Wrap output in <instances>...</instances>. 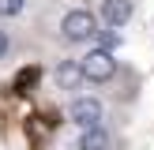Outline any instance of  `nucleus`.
<instances>
[{
	"label": "nucleus",
	"instance_id": "obj_2",
	"mask_svg": "<svg viewBox=\"0 0 154 150\" xmlns=\"http://www.w3.org/2000/svg\"><path fill=\"white\" fill-rule=\"evenodd\" d=\"M68 116H72L75 128L94 131V128H105V105L98 101V98H75V101L68 105Z\"/></svg>",
	"mask_w": 154,
	"mask_h": 150
},
{
	"label": "nucleus",
	"instance_id": "obj_4",
	"mask_svg": "<svg viewBox=\"0 0 154 150\" xmlns=\"http://www.w3.org/2000/svg\"><path fill=\"white\" fill-rule=\"evenodd\" d=\"M53 79H57L60 90H79L83 82H87V75H83V60H60V64L53 68Z\"/></svg>",
	"mask_w": 154,
	"mask_h": 150
},
{
	"label": "nucleus",
	"instance_id": "obj_3",
	"mask_svg": "<svg viewBox=\"0 0 154 150\" xmlns=\"http://www.w3.org/2000/svg\"><path fill=\"white\" fill-rule=\"evenodd\" d=\"M120 71L117 56L105 49H90L87 56H83V75H87V82H113Z\"/></svg>",
	"mask_w": 154,
	"mask_h": 150
},
{
	"label": "nucleus",
	"instance_id": "obj_1",
	"mask_svg": "<svg viewBox=\"0 0 154 150\" xmlns=\"http://www.w3.org/2000/svg\"><path fill=\"white\" fill-rule=\"evenodd\" d=\"M98 34H102V30H98V19L87 11V8L68 11L64 22H60V38H64L68 45H87V41H94Z\"/></svg>",
	"mask_w": 154,
	"mask_h": 150
},
{
	"label": "nucleus",
	"instance_id": "obj_6",
	"mask_svg": "<svg viewBox=\"0 0 154 150\" xmlns=\"http://www.w3.org/2000/svg\"><path fill=\"white\" fill-rule=\"evenodd\" d=\"M113 146H117V139H113L109 128H94V131L79 135V146L75 150H113Z\"/></svg>",
	"mask_w": 154,
	"mask_h": 150
},
{
	"label": "nucleus",
	"instance_id": "obj_7",
	"mask_svg": "<svg viewBox=\"0 0 154 150\" xmlns=\"http://www.w3.org/2000/svg\"><path fill=\"white\" fill-rule=\"evenodd\" d=\"M26 11V0H0V19H15Z\"/></svg>",
	"mask_w": 154,
	"mask_h": 150
},
{
	"label": "nucleus",
	"instance_id": "obj_5",
	"mask_svg": "<svg viewBox=\"0 0 154 150\" xmlns=\"http://www.w3.org/2000/svg\"><path fill=\"white\" fill-rule=\"evenodd\" d=\"M135 15V0H102V22L105 26H124Z\"/></svg>",
	"mask_w": 154,
	"mask_h": 150
},
{
	"label": "nucleus",
	"instance_id": "obj_8",
	"mask_svg": "<svg viewBox=\"0 0 154 150\" xmlns=\"http://www.w3.org/2000/svg\"><path fill=\"white\" fill-rule=\"evenodd\" d=\"M8 49H11V41H8V30H0V60L8 56Z\"/></svg>",
	"mask_w": 154,
	"mask_h": 150
}]
</instances>
